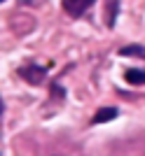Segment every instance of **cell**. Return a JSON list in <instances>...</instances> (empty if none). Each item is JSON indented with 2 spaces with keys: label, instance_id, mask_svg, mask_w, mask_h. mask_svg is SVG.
<instances>
[{
  "label": "cell",
  "instance_id": "cell-6",
  "mask_svg": "<svg viewBox=\"0 0 145 156\" xmlns=\"http://www.w3.org/2000/svg\"><path fill=\"white\" fill-rule=\"evenodd\" d=\"M117 9H119V0H108V12H106V26H108V28L115 26Z\"/></svg>",
  "mask_w": 145,
  "mask_h": 156
},
{
  "label": "cell",
  "instance_id": "cell-7",
  "mask_svg": "<svg viewBox=\"0 0 145 156\" xmlns=\"http://www.w3.org/2000/svg\"><path fill=\"white\" fill-rule=\"evenodd\" d=\"M2 2H5V0H2Z\"/></svg>",
  "mask_w": 145,
  "mask_h": 156
},
{
  "label": "cell",
  "instance_id": "cell-2",
  "mask_svg": "<svg viewBox=\"0 0 145 156\" xmlns=\"http://www.w3.org/2000/svg\"><path fill=\"white\" fill-rule=\"evenodd\" d=\"M94 2H96V0H63L61 5H63V12H66L68 16L80 19V16H82V14L94 5Z\"/></svg>",
  "mask_w": 145,
  "mask_h": 156
},
{
  "label": "cell",
  "instance_id": "cell-1",
  "mask_svg": "<svg viewBox=\"0 0 145 156\" xmlns=\"http://www.w3.org/2000/svg\"><path fill=\"white\" fill-rule=\"evenodd\" d=\"M19 75H21V79H24V82H28V84H33V86H38V84H42V82H45V77H47V68H45V65L28 63V65H24V68H19Z\"/></svg>",
  "mask_w": 145,
  "mask_h": 156
},
{
  "label": "cell",
  "instance_id": "cell-5",
  "mask_svg": "<svg viewBox=\"0 0 145 156\" xmlns=\"http://www.w3.org/2000/svg\"><path fill=\"white\" fill-rule=\"evenodd\" d=\"M119 56H133V58H145V47L140 44H126L119 49Z\"/></svg>",
  "mask_w": 145,
  "mask_h": 156
},
{
  "label": "cell",
  "instance_id": "cell-3",
  "mask_svg": "<svg viewBox=\"0 0 145 156\" xmlns=\"http://www.w3.org/2000/svg\"><path fill=\"white\" fill-rule=\"evenodd\" d=\"M124 79H126L131 86H143V84H145V70L129 68V70H124Z\"/></svg>",
  "mask_w": 145,
  "mask_h": 156
},
{
  "label": "cell",
  "instance_id": "cell-4",
  "mask_svg": "<svg viewBox=\"0 0 145 156\" xmlns=\"http://www.w3.org/2000/svg\"><path fill=\"white\" fill-rule=\"evenodd\" d=\"M119 112L115 110V107H101L96 114H94V119H91V124H106V121H112V119L117 117Z\"/></svg>",
  "mask_w": 145,
  "mask_h": 156
}]
</instances>
